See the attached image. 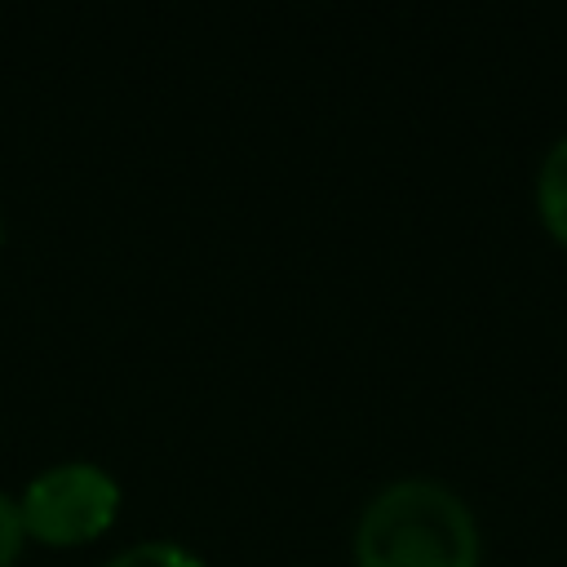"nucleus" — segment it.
I'll list each match as a JSON object with an SVG mask.
<instances>
[{"label":"nucleus","mask_w":567,"mask_h":567,"mask_svg":"<svg viewBox=\"0 0 567 567\" xmlns=\"http://www.w3.org/2000/svg\"><path fill=\"white\" fill-rule=\"evenodd\" d=\"M27 532H22V514H18V501H9L0 492V567H13L18 549H22Z\"/></svg>","instance_id":"5"},{"label":"nucleus","mask_w":567,"mask_h":567,"mask_svg":"<svg viewBox=\"0 0 567 567\" xmlns=\"http://www.w3.org/2000/svg\"><path fill=\"white\" fill-rule=\"evenodd\" d=\"M354 567H478L474 514L434 478H399L363 505Z\"/></svg>","instance_id":"1"},{"label":"nucleus","mask_w":567,"mask_h":567,"mask_svg":"<svg viewBox=\"0 0 567 567\" xmlns=\"http://www.w3.org/2000/svg\"><path fill=\"white\" fill-rule=\"evenodd\" d=\"M120 509L115 478L93 461H62L35 474L18 501L22 532L44 545H80L111 527Z\"/></svg>","instance_id":"2"},{"label":"nucleus","mask_w":567,"mask_h":567,"mask_svg":"<svg viewBox=\"0 0 567 567\" xmlns=\"http://www.w3.org/2000/svg\"><path fill=\"white\" fill-rule=\"evenodd\" d=\"M106 567H204V563L173 540H142V545H128L124 554H115Z\"/></svg>","instance_id":"4"},{"label":"nucleus","mask_w":567,"mask_h":567,"mask_svg":"<svg viewBox=\"0 0 567 567\" xmlns=\"http://www.w3.org/2000/svg\"><path fill=\"white\" fill-rule=\"evenodd\" d=\"M536 208H540L545 230L567 248V137L554 142V151H549L545 164H540V177H536Z\"/></svg>","instance_id":"3"}]
</instances>
